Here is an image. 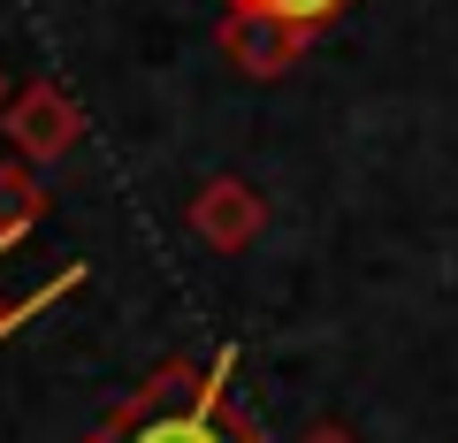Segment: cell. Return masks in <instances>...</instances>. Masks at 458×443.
Segmentation results:
<instances>
[{
	"instance_id": "6da1fadb",
	"label": "cell",
	"mask_w": 458,
	"mask_h": 443,
	"mask_svg": "<svg viewBox=\"0 0 458 443\" xmlns=\"http://www.w3.org/2000/svg\"><path fill=\"white\" fill-rule=\"evenodd\" d=\"M92 443H260V436L214 397V382L199 367L168 360L131 405H114V421Z\"/></svg>"
},
{
	"instance_id": "7a4b0ae2",
	"label": "cell",
	"mask_w": 458,
	"mask_h": 443,
	"mask_svg": "<svg viewBox=\"0 0 458 443\" xmlns=\"http://www.w3.org/2000/svg\"><path fill=\"white\" fill-rule=\"evenodd\" d=\"M0 138H8L23 161H62V153L84 138V107L54 77H38V84H23V92L0 107Z\"/></svg>"
},
{
	"instance_id": "3957f363",
	"label": "cell",
	"mask_w": 458,
	"mask_h": 443,
	"mask_svg": "<svg viewBox=\"0 0 458 443\" xmlns=\"http://www.w3.org/2000/svg\"><path fill=\"white\" fill-rule=\"evenodd\" d=\"M306 23H283V16H260V8H229V23H222V47H229V62L245 69V77H283V69L306 54Z\"/></svg>"
},
{
	"instance_id": "277c9868",
	"label": "cell",
	"mask_w": 458,
	"mask_h": 443,
	"mask_svg": "<svg viewBox=\"0 0 458 443\" xmlns=\"http://www.w3.org/2000/svg\"><path fill=\"white\" fill-rule=\"evenodd\" d=\"M260 222H267L260 192H252V183H237V176H214L207 192L191 199V230L207 237L214 252H245L252 237H260Z\"/></svg>"
},
{
	"instance_id": "5b68a950",
	"label": "cell",
	"mask_w": 458,
	"mask_h": 443,
	"mask_svg": "<svg viewBox=\"0 0 458 443\" xmlns=\"http://www.w3.org/2000/svg\"><path fill=\"white\" fill-rule=\"evenodd\" d=\"M38 214H47V183L23 168V153H16V161H0V237L31 230Z\"/></svg>"
},
{
	"instance_id": "8992f818",
	"label": "cell",
	"mask_w": 458,
	"mask_h": 443,
	"mask_svg": "<svg viewBox=\"0 0 458 443\" xmlns=\"http://www.w3.org/2000/svg\"><path fill=\"white\" fill-rule=\"evenodd\" d=\"M229 8H260V16H283V23H306V31H321L344 0H229Z\"/></svg>"
},
{
	"instance_id": "52a82bcc",
	"label": "cell",
	"mask_w": 458,
	"mask_h": 443,
	"mask_svg": "<svg viewBox=\"0 0 458 443\" xmlns=\"http://www.w3.org/2000/svg\"><path fill=\"white\" fill-rule=\"evenodd\" d=\"M306 443H352V436H336V428H321V436H306Z\"/></svg>"
},
{
	"instance_id": "ba28073f",
	"label": "cell",
	"mask_w": 458,
	"mask_h": 443,
	"mask_svg": "<svg viewBox=\"0 0 458 443\" xmlns=\"http://www.w3.org/2000/svg\"><path fill=\"white\" fill-rule=\"evenodd\" d=\"M8 99H16V92H8V77H0V107H8Z\"/></svg>"
},
{
	"instance_id": "9c48e42d",
	"label": "cell",
	"mask_w": 458,
	"mask_h": 443,
	"mask_svg": "<svg viewBox=\"0 0 458 443\" xmlns=\"http://www.w3.org/2000/svg\"><path fill=\"white\" fill-rule=\"evenodd\" d=\"M0 321H8V298H0Z\"/></svg>"
}]
</instances>
